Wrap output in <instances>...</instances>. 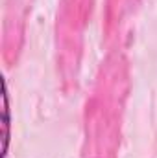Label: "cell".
Returning <instances> with one entry per match:
<instances>
[{"label":"cell","instance_id":"1","mask_svg":"<svg viewBox=\"0 0 157 158\" xmlns=\"http://www.w3.org/2000/svg\"><path fill=\"white\" fill-rule=\"evenodd\" d=\"M4 147H2V158L6 156V151H7V138H9V110H7V90H6V83H4Z\"/></svg>","mask_w":157,"mask_h":158}]
</instances>
